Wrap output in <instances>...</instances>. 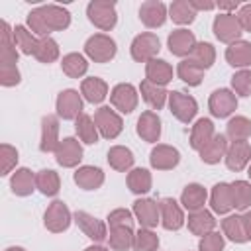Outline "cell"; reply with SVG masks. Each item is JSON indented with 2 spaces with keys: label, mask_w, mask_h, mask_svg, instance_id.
I'll use <instances>...</instances> for the list:
<instances>
[{
  "label": "cell",
  "mask_w": 251,
  "mask_h": 251,
  "mask_svg": "<svg viewBox=\"0 0 251 251\" xmlns=\"http://www.w3.org/2000/svg\"><path fill=\"white\" fill-rule=\"evenodd\" d=\"M71 24V14L55 4H47L41 8H35L27 14V25L31 29V33L47 37L51 31L57 29H65Z\"/></svg>",
  "instance_id": "obj_1"
},
{
  "label": "cell",
  "mask_w": 251,
  "mask_h": 251,
  "mask_svg": "<svg viewBox=\"0 0 251 251\" xmlns=\"http://www.w3.org/2000/svg\"><path fill=\"white\" fill-rule=\"evenodd\" d=\"M88 20L100 27L102 31H108L116 25V4L114 2H90L86 8Z\"/></svg>",
  "instance_id": "obj_2"
},
{
  "label": "cell",
  "mask_w": 251,
  "mask_h": 251,
  "mask_svg": "<svg viewBox=\"0 0 251 251\" xmlns=\"http://www.w3.org/2000/svg\"><path fill=\"white\" fill-rule=\"evenodd\" d=\"M84 51H86V55H88L90 59H94L96 63H106V61H110V59L116 55V43H114V39H110L108 35L96 33V35H92V37L86 41Z\"/></svg>",
  "instance_id": "obj_3"
},
{
  "label": "cell",
  "mask_w": 251,
  "mask_h": 251,
  "mask_svg": "<svg viewBox=\"0 0 251 251\" xmlns=\"http://www.w3.org/2000/svg\"><path fill=\"white\" fill-rule=\"evenodd\" d=\"M241 31L243 29H241V24H239V20H237L235 14L226 12V14L216 16V20H214V33H216V37L220 41L233 43L241 35Z\"/></svg>",
  "instance_id": "obj_4"
},
{
  "label": "cell",
  "mask_w": 251,
  "mask_h": 251,
  "mask_svg": "<svg viewBox=\"0 0 251 251\" xmlns=\"http://www.w3.org/2000/svg\"><path fill=\"white\" fill-rule=\"evenodd\" d=\"M159 49H161L159 37L155 33L147 31V33H141V35H137L133 39V43H131V57L135 61H141V63L147 61L149 63L159 53Z\"/></svg>",
  "instance_id": "obj_5"
},
{
  "label": "cell",
  "mask_w": 251,
  "mask_h": 251,
  "mask_svg": "<svg viewBox=\"0 0 251 251\" xmlns=\"http://www.w3.org/2000/svg\"><path fill=\"white\" fill-rule=\"evenodd\" d=\"M169 106L175 118H178L182 124H188L196 116V100L182 92H169Z\"/></svg>",
  "instance_id": "obj_6"
},
{
  "label": "cell",
  "mask_w": 251,
  "mask_h": 251,
  "mask_svg": "<svg viewBox=\"0 0 251 251\" xmlns=\"http://www.w3.org/2000/svg\"><path fill=\"white\" fill-rule=\"evenodd\" d=\"M94 124L100 129V133L104 137H108V139H114L122 131V120H120V116L114 110H110L108 106H102V108L96 110Z\"/></svg>",
  "instance_id": "obj_7"
},
{
  "label": "cell",
  "mask_w": 251,
  "mask_h": 251,
  "mask_svg": "<svg viewBox=\"0 0 251 251\" xmlns=\"http://www.w3.org/2000/svg\"><path fill=\"white\" fill-rule=\"evenodd\" d=\"M237 106V100H235V94L227 88H222V90H216L212 96H210V110L216 118H226L229 116Z\"/></svg>",
  "instance_id": "obj_8"
},
{
  "label": "cell",
  "mask_w": 251,
  "mask_h": 251,
  "mask_svg": "<svg viewBox=\"0 0 251 251\" xmlns=\"http://www.w3.org/2000/svg\"><path fill=\"white\" fill-rule=\"evenodd\" d=\"M139 18L147 27H159L165 24L167 18V6L157 0H147L139 8Z\"/></svg>",
  "instance_id": "obj_9"
},
{
  "label": "cell",
  "mask_w": 251,
  "mask_h": 251,
  "mask_svg": "<svg viewBox=\"0 0 251 251\" xmlns=\"http://www.w3.org/2000/svg\"><path fill=\"white\" fill-rule=\"evenodd\" d=\"M80 110H82V102H80V96L76 90H65L59 94L57 98V112L63 120H73V118H78L80 116Z\"/></svg>",
  "instance_id": "obj_10"
},
{
  "label": "cell",
  "mask_w": 251,
  "mask_h": 251,
  "mask_svg": "<svg viewBox=\"0 0 251 251\" xmlns=\"http://www.w3.org/2000/svg\"><path fill=\"white\" fill-rule=\"evenodd\" d=\"M133 214L137 216L141 227H147V229H151L153 226H157V222H159V218H161L159 204H157L155 200H149V198L137 200V202L133 204Z\"/></svg>",
  "instance_id": "obj_11"
},
{
  "label": "cell",
  "mask_w": 251,
  "mask_h": 251,
  "mask_svg": "<svg viewBox=\"0 0 251 251\" xmlns=\"http://www.w3.org/2000/svg\"><path fill=\"white\" fill-rule=\"evenodd\" d=\"M71 224V214L63 202H53L45 212V226L51 231H63Z\"/></svg>",
  "instance_id": "obj_12"
},
{
  "label": "cell",
  "mask_w": 251,
  "mask_h": 251,
  "mask_svg": "<svg viewBox=\"0 0 251 251\" xmlns=\"http://www.w3.org/2000/svg\"><path fill=\"white\" fill-rule=\"evenodd\" d=\"M110 102L124 114H129L135 104H137V94H135V88L131 84H118L112 94H110Z\"/></svg>",
  "instance_id": "obj_13"
},
{
  "label": "cell",
  "mask_w": 251,
  "mask_h": 251,
  "mask_svg": "<svg viewBox=\"0 0 251 251\" xmlns=\"http://www.w3.org/2000/svg\"><path fill=\"white\" fill-rule=\"evenodd\" d=\"M55 155H57V163L59 165H63V167H75L80 161V157H82V147L78 145V141L75 137H67V139H63L59 143Z\"/></svg>",
  "instance_id": "obj_14"
},
{
  "label": "cell",
  "mask_w": 251,
  "mask_h": 251,
  "mask_svg": "<svg viewBox=\"0 0 251 251\" xmlns=\"http://www.w3.org/2000/svg\"><path fill=\"white\" fill-rule=\"evenodd\" d=\"M194 47H196V39H194V33L188 29H176L169 35V49L173 55H178V57L190 55Z\"/></svg>",
  "instance_id": "obj_15"
},
{
  "label": "cell",
  "mask_w": 251,
  "mask_h": 251,
  "mask_svg": "<svg viewBox=\"0 0 251 251\" xmlns=\"http://www.w3.org/2000/svg\"><path fill=\"white\" fill-rule=\"evenodd\" d=\"M251 159V147L247 141H233L226 153V165L231 171H241Z\"/></svg>",
  "instance_id": "obj_16"
},
{
  "label": "cell",
  "mask_w": 251,
  "mask_h": 251,
  "mask_svg": "<svg viewBox=\"0 0 251 251\" xmlns=\"http://www.w3.org/2000/svg\"><path fill=\"white\" fill-rule=\"evenodd\" d=\"M159 212H161V222L167 229H178L184 222L182 210L178 208V204L173 198H163L159 202Z\"/></svg>",
  "instance_id": "obj_17"
},
{
  "label": "cell",
  "mask_w": 251,
  "mask_h": 251,
  "mask_svg": "<svg viewBox=\"0 0 251 251\" xmlns=\"http://www.w3.org/2000/svg\"><path fill=\"white\" fill-rule=\"evenodd\" d=\"M75 222L78 224V227L92 239V241H104L106 239V227L102 222H98L96 218H92L86 212H76L75 214Z\"/></svg>",
  "instance_id": "obj_18"
},
{
  "label": "cell",
  "mask_w": 251,
  "mask_h": 251,
  "mask_svg": "<svg viewBox=\"0 0 251 251\" xmlns=\"http://www.w3.org/2000/svg\"><path fill=\"white\" fill-rule=\"evenodd\" d=\"M43 127H41V151H57L59 147V139H57V133H59V122L55 116H45L43 118Z\"/></svg>",
  "instance_id": "obj_19"
},
{
  "label": "cell",
  "mask_w": 251,
  "mask_h": 251,
  "mask_svg": "<svg viewBox=\"0 0 251 251\" xmlns=\"http://www.w3.org/2000/svg\"><path fill=\"white\" fill-rule=\"evenodd\" d=\"M212 208L218 214H226L231 208H235L233 194H231V184L220 182V184L214 186V192H212Z\"/></svg>",
  "instance_id": "obj_20"
},
{
  "label": "cell",
  "mask_w": 251,
  "mask_h": 251,
  "mask_svg": "<svg viewBox=\"0 0 251 251\" xmlns=\"http://www.w3.org/2000/svg\"><path fill=\"white\" fill-rule=\"evenodd\" d=\"M137 133L145 141H157L161 135V122L153 112H143L137 120Z\"/></svg>",
  "instance_id": "obj_21"
},
{
  "label": "cell",
  "mask_w": 251,
  "mask_h": 251,
  "mask_svg": "<svg viewBox=\"0 0 251 251\" xmlns=\"http://www.w3.org/2000/svg\"><path fill=\"white\" fill-rule=\"evenodd\" d=\"M226 59H227V63L231 67H247V65H251V43L233 41L226 51Z\"/></svg>",
  "instance_id": "obj_22"
},
{
  "label": "cell",
  "mask_w": 251,
  "mask_h": 251,
  "mask_svg": "<svg viewBox=\"0 0 251 251\" xmlns=\"http://www.w3.org/2000/svg\"><path fill=\"white\" fill-rule=\"evenodd\" d=\"M173 78V69L167 61H161V59H153L147 63V80L157 84V86H163L167 84L169 80Z\"/></svg>",
  "instance_id": "obj_23"
},
{
  "label": "cell",
  "mask_w": 251,
  "mask_h": 251,
  "mask_svg": "<svg viewBox=\"0 0 251 251\" xmlns=\"http://www.w3.org/2000/svg\"><path fill=\"white\" fill-rule=\"evenodd\" d=\"M178 163V151L169 145H157L151 151V165L155 169H173Z\"/></svg>",
  "instance_id": "obj_24"
},
{
  "label": "cell",
  "mask_w": 251,
  "mask_h": 251,
  "mask_svg": "<svg viewBox=\"0 0 251 251\" xmlns=\"http://www.w3.org/2000/svg\"><path fill=\"white\" fill-rule=\"evenodd\" d=\"M216 133H214V126H212V122L210 120H206V118H202V120H198L196 122V126H192V133H190V145L194 147V149H204L206 147V143L214 137Z\"/></svg>",
  "instance_id": "obj_25"
},
{
  "label": "cell",
  "mask_w": 251,
  "mask_h": 251,
  "mask_svg": "<svg viewBox=\"0 0 251 251\" xmlns=\"http://www.w3.org/2000/svg\"><path fill=\"white\" fill-rule=\"evenodd\" d=\"M180 202L190 212L202 210V206L206 202V190H204V186H200V184H188L184 188L182 196H180Z\"/></svg>",
  "instance_id": "obj_26"
},
{
  "label": "cell",
  "mask_w": 251,
  "mask_h": 251,
  "mask_svg": "<svg viewBox=\"0 0 251 251\" xmlns=\"http://www.w3.org/2000/svg\"><path fill=\"white\" fill-rule=\"evenodd\" d=\"M214 226H216V220L206 210L192 212L190 218H188V229L192 233H196V235H208L214 229Z\"/></svg>",
  "instance_id": "obj_27"
},
{
  "label": "cell",
  "mask_w": 251,
  "mask_h": 251,
  "mask_svg": "<svg viewBox=\"0 0 251 251\" xmlns=\"http://www.w3.org/2000/svg\"><path fill=\"white\" fill-rule=\"evenodd\" d=\"M226 153H227V141L224 135H214L206 143V147L200 149L202 161H206V163H218Z\"/></svg>",
  "instance_id": "obj_28"
},
{
  "label": "cell",
  "mask_w": 251,
  "mask_h": 251,
  "mask_svg": "<svg viewBox=\"0 0 251 251\" xmlns=\"http://www.w3.org/2000/svg\"><path fill=\"white\" fill-rule=\"evenodd\" d=\"M102 180H104V175H102V171L96 169V167H82V169H78V171L75 173V182H76L78 186H82L84 190H94V188H98V186L102 184Z\"/></svg>",
  "instance_id": "obj_29"
},
{
  "label": "cell",
  "mask_w": 251,
  "mask_h": 251,
  "mask_svg": "<svg viewBox=\"0 0 251 251\" xmlns=\"http://www.w3.org/2000/svg\"><path fill=\"white\" fill-rule=\"evenodd\" d=\"M12 37H14V45L20 47L22 53H25V55H35L39 41H37L35 35H33L31 31H27L24 25H16Z\"/></svg>",
  "instance_id": "obj_30"
},
{
  "label": "cell",
  "mask_w": 251,
  "mask_h": 251,
  "mask_svg": "<svg viewBox=\"0 0 251 251\" xmlns=\"http://www.w3.org/2000/svg\"><path fill=\"white\" fill-rule=\"evenodd\" d=\"M106 92H108V86H106V82L102 78L92 76V78L82 80V94H84V98L88 102H92V104L102 102L106 98Z\"/></svg>",
  "instance_id": "obj_31"
},
{
  "label": "cell",
  "mask_w": 251,
  "mask_h": 251,
  "mask_svg": "<svg viewBox=\"0 0 251 251\" xmlns=\"http://www.w3.org/2000/svg\"><path fill=\"white\" fill-rule=\"evenodd\" d=\"M141 94H143V100H145L151 108L159 110V108H163L165 98H167L169 92H165L163 86H157V84H153V82H149V80L145 78V80L141 82Z\"/></svg>",
  "instance_id": "obj_32"
},
{
  "label": "cell",
  "mask_w": 251,
  "mask_h": 251,
  "mask_svg": "<svg viewBox=\"0 0 251 251\" xmlns=\"http://www.w3.org/2000/svg\"><path fill=\"white\" fill-rule=\"evenodd\" d=\"M169 14H171L173 22H176V24H190L196 18V10L190 4V0H176V2H173L171 8H169Z\"/></svg>",
  "instance_id": "obj_33"
},
{
  "label": "cell",
  "mask_w": 251,
  "mask_h": 251,
  "mask_svg": "<svg viewBox=\"0 0 251 251\" xmlns=\"http://www.w3.org/2000/svg\"><path fill=\"white\" fill-rule=\"evenodd\" d=\"M133 239H135V235H133L131 227H127V226L110 229V245L116 251H126V249L133 247Z\"/></svg>",
  "instance_id": "obj_34"
},
{
  "label": "cell",
  "mask_w": 251,
  "mask_h": 251,
  "mask_svg": "<svg viewBox=\"0 0 251 251\" xmlns=\"http://www.w3.org/2000/svg\"><path fill=\"white\" fill-rule=\"evenodd\" d=\"M222 227H224V233L231 241H237V243L247 241V233H245V226H243V218L241 216H229V218H226L222 222Z\"/></svg>",
  "instance_id": "obj_35"
},
{
  "label": "cell",
  "mask_w": 251,
  "mask_h": 251,
  "mask_svg": "<svg viewBox=\"0 0 251 251\" xmlns=\"http://www.w3.org/2000/svg\"><path fill=\"white\" fill-rule=\"evenodd\" d=\"M33 186H35V178H33V175H31L27 169H20V171H16V175L12 176V190H14L16 194H20V196L31 194Z\"/></svg>",
  "instance_id": "obj_36"
},
{
  "label": "cell",
  "mask_w": 251,
  "mask_h": 251,
  "mask_svg": "<svg viewBox=\"0 0 251 251\" xmlns=\"http://www.w3.org/2000/svg\"><path fill=\"white\" fill-rule=\"evenodd\" d=\"M108 163L116 169V171H126L133 165V153L126 147H112L108 151Z\"/></svg>",
  "instance_id": "obj_37"
},
{
  "label": "cell",
  "mask_w": 251,
  "mask_h": 251,
  "mask_svg": "<svg viewBox=\"0 0 251 251\" xmlns=\"http://www.w3.org/2000/svg\"><path fill=\"white\" fill-rule=\"evenodd\" d=\"M96 129H98V127H96V124L92 122L90 116L80 114V116L76 118V133H78V137H80L84 143H96V141H98V131H96Z\"/></svg>",
  "instance_id": "obj_38"
},
{
  "label": "cell",
  "mask_w": 251,
  "mask_h": 251,
  "mask_svg": "<svg viewBox=\"0 0 251 251\" xmlns=\"http://www.w3.org/2000/svg\"><path fill=\"white\" fill-rule=\"evenodd\" d=\"M214 57H216V53H214V47H212L210 43H196V47H194L192 53L188 55V59L194 61L200 69H208V67H212Z\"/></svg>",
  "instance_id": "obj_39"
},
{
  "label": "cell",
  "mask_w": 251,
  "mask_h": 251,
  "mask_svg": "<svg viewBox=\"0 0 251 251\" xmlns=\"http://www.w3.org/2000/svg\"><path fill=\"white\" fill-rule=\"evenodd\" d=\"M127 186L135 194H145L151 188V176L145 169H133L127 176Z\"/></svg>",
  "instance_id": "obj_40"
},
{
  "label": "cell",
  "mask_w": 251,
  "mask_h": 251,
  "mask_svg": "<svg viewBox=\"0 0 251 251\" xmlns=\"http://www.w3.org/2000/svg\"><path fill=\"white\" fill-rule=\"evenodd\" d=\"M86 69H88V63H86V59H84L82 55H78V53H71V55H67V57L63 59V71H65L69 76H73V78L82 76V75L86 73Z\"/></svg>",
  "instance_id": "obj_41"
},
{
  "label": "cell",
  "mask_w": 251,
  "mask_h": 251,
  "mask_svg": "<svg viewBox=\"0 0 251 251\" xmlns=\"http://www.w3.org/2000/svg\"><path fill=\"white\" fill-rule=\"evenodd\" d=\"M35 186L45 196H55L59 192V176L55 175V171H41L35 176Z\"/></svg>",
  "instance_id": "obj_42"
},
{
  "label": "cell",
  "mask_w": 251,
  "mask_h": 251,
  "mask_svg": "<svg viewBox=\"0 0 251 251\" xmlns=\"http://www.w3.org/2000/svg\"><path fill=\"white\" fill-rule=\"evenodd\" d=\"M202 73H204V69H200L194 61H190V59H184L180 65H178V76L186 82V84H198L200 80H202Z\"/></svg>",
  "instance_id": "obj_43"
},
{
  "label": "cell",
  "mask_w": 251,
  "mask_h": 251,
  "mask_svg": "<svg viewBox=\"0 0 251 251\" xmlns=\"http://www.w3.org/2000/svg\"><path fill=\"white\" fill-rule=\"evenodd\" d=\"M227 135L233 141H245L251 135V122L247 118H233V120H229Z\"/></svg>",
  "instance_id": "obj_44"
},
{
  "label": "cell",
  "mask_w": 251,
  "mask_h": 251,
  "mask_svg": "<svg viewBox=\"0 0 251 251\" xmlns=\"http://www.w3.org/2000/svg\"><path fill=\"white\" fill-rule=\"evenodd\" d=\"M231 194H233V204L237 210H245L251 204V186L245 180L231 182Z\"/></svg>",
  "instance_id": "obj_45"
},
{
  "label": "cell",
  "mask_w": 251,
  "mask_h": 251,
  "mask_svg": "<svg viewBox=\"0 0 251 251\" xmlns=\"http://www.w3.org/2000/svg\"><path fill=\"white\" fill-rule=\"evenodd\" d=\"M157 247H159V237L147 227L139 229V233L133 239V249L135 251H155Z\"/></svg>",
  "instance_id": "obj_46"
},
{
  "label": "cell",
  "mask_w": 251,
  "mask_h": 251,
  "mask_svg": "<svg viewBox=\"0 0 251 251\" xmlns=\"http://www.w3.org/2000/svg\"><path fill=\"white\" fill-rule=\"evenodd\" d=\"M35 57L41 61V63H51L59 57V47L57 43L51 39V37H41L39 39V45H37V51H35Z\"/></svg>",
  "instance_id": "obj_47"
},
{
  "label": "cell",
  "mask_w": 251,
  "mask_h": 251,
  "mask_svg": "<svg viewBox=\"0 0 251 251\" xmlns=\"http://www.w3.org/2000/svg\"><path fill=\"white\" fill-rule=\"evenodd\" d=\"M231 86H233L235 92L241 94V96L251 94V71H239L237 75H233Z\"/></svg>",
  "instance_id": "obj_48"
},
{
  "label": "cell",
  "mask_w": 251,
  "mask_h": 251,
  "mask_svg": "<svg viewBox=\"0 0 251 251\" xmlns=\"http://www.w3.org/2000/svg\"><path fill=\"white\" fill-rule=\"evenodd\" d=\"M108 224H110V229H112V227H124V226L131 227V224H133L131 212H127V210H124V208L114 210V212L108 216Z\"/></svg>",
  "instance_id": "obj_49"
},
{
  "label": "cell",
  "mask_w": 251,
  "mask_h": 251,
  "mask_svg": "<svg viewBox=\"0 0 251 251\" xmlns=\"http://www.w3.org/2000/svg\"><path fill=\"white\" fill-rule=\"evenodd\" d=\"M224 249V237L218 231H210L200 241V251H222Z\"/></svg>",
  "instance_id": "obj_50"
},
{
  "label": "cell",
  "mask_w": 251,
  "mask_h": 251,
  "mask_svg": "<svg viewBox=\"0 0 251 251\" xmlns=\"http://www.w3.org/2000/svg\"><path fill=\"white\" fill-rule=\"evenodd\" d=\"M2 157H4V167H2V175H6L8 171H10V167H12V163H16L18 161V151L16 149H12L10 145H2Z\"/></svg>",
  "instance_id": "obj_51"
},
{
  "label": "cell",
  "mask_w": 251,
  "mask_h": 251,
  "mask_svg": "<svg viewBox=\"0 0 251 251\" xmlns=\"http://www.w3.org/2000/svg\"><path fill=\"white\" fill-rule=\"evenodd\" d=\"M20 82V73L16 67H2V84L10 86V84H16Z\"/></svg>",
  "instance_id": "obj_52"
},
{
  "label": "cell",
  "mask_w": 251,
  "mask_h": 251,
  "mask_svg": "<svg viewBox=\"0 0 251 251\" xmlns=\"http://www.w3.org/2000/svg\"><path fill=\"white\" fill-rule=\"evenodd\" d=\"M237 20H239V24H241V29L251 31V4L241 6V10H239V14H237Z\"/></svg>",
  "instance_id": "obj_53"
},
{
  "label": "cell",
  "mask_w": 251,
  "mask_h": 251,
  "mask_svg": "<svg viewBox=\"0 0 251 251\" xmlns=\"http://www.w3.org/2000/svg\"><path fill=\"white\" fill-rule=\"evenodd\" d=\"M190 4L194 6V10L198 12V10H212L216 4L214 2H200V0H190Z\"/></svg>",
  "instance_id": "obj_54"
},
{
  "label": "cell",
  "mask_w": 251,
  "mask_h": 251,
  "mask_svg": "<svg viewBox=\"0 0 251 251\" xmlns=\"http://www.w3.org/2000/svg\"><path fill=\"white\" fill-rule=\"evenodd\" d=\"M243 218V226H245V233H247V239H251V212H247Z\"/></svg>",
  "instance_id": "obj_55"
},
{
  "label": "cell",
  "mask_w": 251,
  "mask_h": 251,
  "mask_svg": "<svg viewBox=\"0 0 251 251\" xmlns=\"http://www.w3.org/2000/svg\"><path fill=\"white\" fill-rule=\"evenodd\" d=\"M218 8L220 10H235L237 8V2H220Z\"/></svg>",
  "instance_id": "obj_56"
},
{
  "label": "cell",
  "mask_w": 251,
  "mask_h": 251,
  "mask_svg": "<svg viewBox=\"0 0 251 251\" xmlns=\"http://www.w3.org/2000/svg\"><path fill=\"white\" fill-rule=\"evenodd\" d=\"M84 251H108V249H104V247H88Z\"/></svg>",
  "instance_id": "obj_57"
},
{
  "label": "cell",
  "mask_w": 251,
  "mask_h": 251,
  "mask_svg": "<svg viewBox=\"0 0 251 251\" xmlns=\"http://www.w3.org/2000/svg\"><path fill=\"white\" fill-rule=\"evenodd\" d=\"M6 251H24L22 247H10V249H6Z\"/></svg>",
  "instance_id": "obj_58"
},
{
  "label": "cell",
  "mask_w": 251,
  "mask_h": 251,
  "mask_svg": "<svg viewBox=\"0 0 251 251\" xmlns=\"http://www.w3.org/2000/svg\"><path fill=\"white\" fill-rule=\"evenodd\" d=\"M249 178H251V167H249Z\"/></svg>",
  "instance_id": "obj_59"
}]
</instances>
